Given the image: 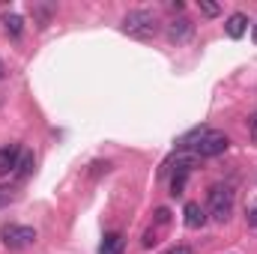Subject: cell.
<instances>
[{"mask_svg": "<svg viewBox=\"0 0 257 254\" xmlns=\"http://www.w3.org/2000/svg\"><path fill=\"white\" fill-rule=\"evenodd\" d=\"M156 30H159V18L150 9H132L123 18V33L135 36V39H150Z\"/></svg>", "mask_w": 257, "mask_h": 254, "instance_id": "obj_1", "label": "cell"}, {"mask_svg": "<svg viewBox=\"0 0 257 254\" xmlns=\"http://www.w3.org/2000/svg\"><path fill=\"white\" fill-rule=\"evenodd\" d=\"M233 200H236V197H233V189H230V186H212V189H209V209H206L209 218L224 224V221L233 215Z\"/></svg>", "mask_w": 257, "mask_h": 254, "instance_id": "obj_2", "label": "cell"}, {"mask_svg": "<svg viewBox=\"0 0 257 254\" xmlns=\"http://www.w3.org/2000/svg\"><path fill=\"white\" fill-rule=\"evenodd\" d=\"M0 239H3L6 248L21 251V248H30L36 242V230L27 227V224H3L0 227Z\"/></svg>", "mask_w": 257, "mask_h": 254, "instance_id": "obj_3", "label": "cell"}, {"mask_svg": "<svg viewBox=\"0 0 257 254\" xmlns=\"http://www.w3.org/2000/svg\"><path fill=\"white\" fill-rule=\"evenodd\" d=\"M227 147H230V138H227L224 132H218V129H206L203 138H200L197 147H194V156H197V159H212V156H221Z\"/></svg>", "mask_w": 257, "mask_h": 254, "instance_id": "obj_4", "label": "cell"}, {"mask_svg": "<svg viewBox=\"0 0 257 254\" xmlns=\"http://www.w3.org/2000/svg\"><path fill=\"white\" fill-rule=\"evenodd\" d=\"M192 33H194V24L186 18V15H180V18H174L171 24H168V39L171 42H189L192 39Z\"/></svg>", "mask_w": 257, "mask_h": 254, "instance_id": "obj_5", "label": "cell"}, {"mask_svg": "<svg viewBox=\"0 0 257 254\" xmlns=\"http://www.w3.org/2000/svg\"><path fill=\"white\" fill-rule=\"evenodd\" d=\"M245 30H248V15H245V12H233V15H227V21H224V33H227L230 39H242Z\"/></svg>", "mask_w": 257, "mask_h": 254, "instance_id": "obj_6", "label": "cell"}, {"mask_svg": "<svg viewBox=\"0 0 257 254\" xmlns=\"http://www.w3.org/2000/svg\"><path fill=\"white\" fill-rule=\"evenodd\" d=\"M18 156H21V147H18V144L0 147V177H6V174H15Z\"/></svg>", "mask_w": 257, "mask_h": 254, "instance_id": "obj_7", "label": "cell"}, {"mask_svg": "<svg viewBox=\"0 0 257 254\" xmlns=\"http://www.w3.org/2000/svg\"><path fill=\"white\" fill-rule=\"evenodd\" d=\"M183 221H186V227H192V230L203 227V224H206V209H203L200 203L189 200V203H186V209H183Z\"/></svg>", "mask_w": 257, "mask_h": 254, "instance_id": "obj_8", "label": "cell"}, {"mask_svg": "<svg viewBox=\"0 0 257 254\" xmlns=\"http://www.w3.org/2000/svg\"><path fill=\"white\" fill-rule=\"evenodd\" d=\"M54 3H33V18H36V27L42 30V27H48V21H51V15H54Z\"/></svg>", "mask_w": 257, "mask_h": 254, "instance_id": "obj_9", "label": "cell"}, {"mask_svg": "<svg viewBox=\"0 0 257 254\" xmlns=\"http://www.w3.org/2000/svg\"><path fill=\"white\" fill-rule=\"evenodd\" d=\"M123 245H126V242H123L120 233H108L105 242L99 245V254H123Z\"/></svg>", "mask_w": 257, "mask_h": 254, "instance_id": "obj_10", "label": "cell"}, {"mask_svg": "<svg viewBox=\"0 0 257 254\" xmlns=\"http://www.w3.org/2000/svg\"><path fill=\"white\" fill-rule=\"evenodd\" d=\"M3 27H6L9 36H21V30H24V18L15 15V12H6V15H3Z\"/></svg>", "mask_w": 257, "mask_h": 254, "instance_id": "obj_11", "label": "cell"}, {"mask_svg": "<svg viewBox=\"0 0 257 254\" xmlns=\"http://www.w3.org/2000/svg\"><path fill=\"white\" fill-rule=\"evenodd\" d=\"M30 171H33V153L30 150H21L18 165H15V177H27Z\"/></svg>", "mask_w": 257, "mask_h": 254, "instance_id": "obj_12", "label": "cell"}, {"mask_svg": "<svg viewBox=\"0 0 257 254\" xmlns=\"http://www.w3.org/2000/svg\"><path fill=\"white\" fill-rule=\"evenodd\" d=\"M186 180H189V174H174V177H171V194H174V197H177V194H183Z\"/></svg>", "mask_w": 257, "mask_h": 254, "instance_id": "obj_13", "label": "cell"}, {"mask_svg": "<svg viewBox=\"0 0 257 254\" xmlns=\"http://www.w3.org/2000/svg\"><path fill=\"white\" fill-rule=\"evenodd\" d=\"M200 12L209 15V18H215V15L221 12V6H218V3H209V0H200Z\"/></svg>", "mask_w": 257, "mask_h": 254, "instance_id": "obj_14", "label": "cell"}, {"mask_svg": "<svg viewBox=\"0 0 257 254\" xmlns=\"http://www.w3.org/2000/svg\"><path fill=\"white\" fill-rule=\"evenodd\" d=\"M12 197H15L12 191L6 189V186H0V206H6V203H12Z\"/></svg>", "mask_w": 257, "mask_h": 254, "instance_id": "obj_15", "label": "cell"}, {"mask_svg": "<svg viewBox=\"0 0 257 254\" xmlns=\"http://www.w3.org/2000/svg\"><path fill=\"white\" fill-rule=\"evenodd\" d=\"M245 218H248V224H251V227H257V203H251V206H248Z\"/></svg>", "mask_w": 257, "mask_h": 254, "instance_id": "obj_16", "label": "cell"}, {"mask_svg": "<svg viewBox=\"0 0 257 254\" xmlns=\"http://www.w3.org/2000/svg\"><path fill=\"white\" fill-rule=\"evenodd\" d=\"M156 221H159V224H168V221H171V212H168V209L162 206V209L156 212Z\"/></svg>", "mask_w": 257, "mask_h": 254, "instance_id": "obj_17", "label": "cell"}, {"mask_svg": "<svg viewBox=\"0 0 257 254\" xmlns=\"http://www.w3.org/2000/svg\"><path fill=\"white\" fill-rule=\"evenodd\" d=\"M165 254H194V251L189 248V245H174V248H168Z\"/></svg>", "mask_w": 257, "mask_h": 254, "instance_id": "obj_18", "label": "cell"}, {"mask_svg": "<svg viewBox=\"0 0 257 254\" xmlns=\"http://www.w3.org/2000/svg\"><path fill=\"white\" fill-rule=\"evenodd\" d=\"M251 138H254V141H257V114H254V117H251Z\"/></svg>", "mask_w": 257, "mask_h": 254, "instance_id": "obj_19", "label": "cell"}, {"mask_svg": "<svg viewBox=\"0 0 257 254\" xmlns=\"http://www.w3.org/2000/svg\"><path fill=\"white\" fill-rule=\"evenodd\" d=\"M251 39H254V42H257V24H254V30H251Z\"/></svg>", "mask_w": 257, "mask_h": 254, "instance_id": "obj_20", "label": "cell"}]
</instances>
